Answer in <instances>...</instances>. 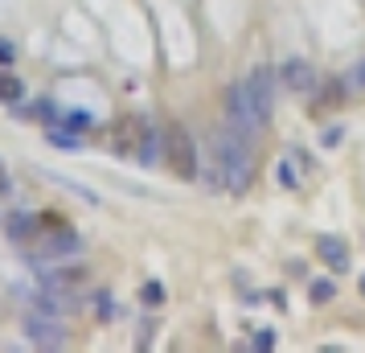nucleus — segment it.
Here are the masks:
<instances>
[{"label": "nucleus", "instance_id": "nucleus-17", "mask_svg": "<svg viewBox=\"0 0 365 353\" xmlns=\"http://www.w3.org/2000/svg\"><path fill=\"white\" fill-rule=\"evenodd\" d=\"M62 123H66V128H74V132H83V128H91V123H95V119L86 116V111H66V116H62Z\"/></svg>", "mask_w": 365, "mask_h": 353}, {"label": "nucleus", "instance_id": "nucleus-11", "mask_svg": "<svg viewBox=\"0 0 365 353\" xmlns=\"http://www.w3.org/2000/svg\"><path fill=\"white\" fill-rule=\"evenodd\" d=\"M21 95H25L21 78H13V74H0V99H4V103H17Z\"/></svg>", "mask_w": 365, "mask_h": 353}, {"label": "nucleus", "instance_id": "nucleus-5", "mask_svg": "<svg viewBox=\"0 0 365 353\" xmlns=\"http://www.w3.org/2000/svg\"><path fill=\"white\" fill-rule=\"evenodd\" d=\"M279 83L292 91V95H316L320 91V78H316V70L304 62V58H287L279 66Z\"/></svg>", "mask_w": 365, "mask_h": 353}, {"label": "nucleus", "instance_id": "nucleus-19", "mask_svg": "<svg viewBox=\"0 0 365 353\" xmlns=\"http://www.w3.org/2000/svg\"><path fill=\"white\" fill-rule=\"evenodd\" d=\"M140 296H144V304H160V300H165V287H160V284H144Z\"/></svg>", "mask_w": 365, "mask_h": 353}, {"label": "nucleus", "instance_id": "nucleus-21", "mask_svg": "<svg viewBox=\"0 0 365 353\" xmlns=\"http://www.w3.org/2000/svg\"><path fill=\"white\" fill-rule=\"evenodd\" d=\"M13 58H17V50H13V46H9V41H0V66H9V62H13Z\"/></svg>", "mask_w": 365, "mask_h": 353}, {"label": "nucleus", "instance_id": "nucleus-8", "mask_svg": "<svg viewBox=\"0 0 365 353\" xmlns=\"http://www.w3.org/2000/svg\"><path fill=\"white\" fill-rule=\"evenodd\" d=\"M41 251L50 255V259H70V255L83 251V242H78V235H74V230H58V235L46 238V247H41Z\"/></svg>", "mask_w": 365, "mask_h": 353}, {"label": "nucleus", "instance_id": "nucleus-9", "mask_svg": "<svg viewBox=\"0 0 365 353\" xmlns=\"http://www.w3.org/2000/svg\"><path fill=\"white\" fill-rule=\"evenodd\" d=\"M332 296H336V284L332 280H312V287H308V300L320 308V304H329Z\"/></svg>", "mask_w": 365, "mask_h": 353}, {"label": "nucleus", "instance_id": "nucleus-2", "mask_svg": "<svg viewBox=\"0 0 365 353\" xmlns=\"http://www.w3.org/2000/svg\"><path fill=\"white\" fill-rule=\"evenodd\" d=\"M226 123H234V128H238L242 135H250V140L267 128V119L259 116V103H255V95H250L247 78L226 91Z\"/></svg>", "mask_w": 365, "mask_h": 353}, {"label": "nucleus", "instance_id": "nucleus-18", "mask_svg": "<svg viewBox=\"0 0 365 353\" xmlns=\"http://www.w3.org/2000/svg\"><path fill=\"white\" fill-rule=\"evenodd\" d=\"M341 140H345V128H324V132H320V144H324V148H336Z\"/></svg>", "mask_w": 365, "mask_h": 353}, {"label": "nucleus", "instance_id": "nucleus-12", "mask_svg": "<svg viewBox=\"0 0 365 353\" xmlns=\"http://www.w3.org/2000/svg\"><path fill=\"white\" fill-rule=\"evenodd\" d=\"M345 91H349L345 83H332L329 91L320 95V103H316V111H324V107H336V103H341V95H345Z\"/></svg>", "mask_w": 365, "mask_h": 353}, {"label": "nucleus", "instance_id": "nucleus-14", "mask_svg": "<svg viewBox=\"0 0 365 353\" xmlns=\"http://www.w3.org/2000/svg\"><path fill=\"white\" fill-rule=\"evenodd\" d=\"M50 144H53V148H66V152L83 148V144H78V135H70V132H58V128L50 132Z\"/></svg>", "mask_w": 365, "mask_h": 353}, {"label": "nucleus", "instance_id": "nucleus-3", "mask_svg": "<svg viewBox=\"0 0 365 353\" xmlns=\"http://www.w3.org/2000/svg\"><path fill=\"white\" fill-rule=\"evenodd\" d=\"M165 165L181 181H193L197 177V144H193V135L185 132L181 123H168L165 128Z\"/></svg>", "mask_w": 365, "mask_h": 353}, {"label": "nucleus", "instance_id": "nucleus-6", "mask_svg": "<svg viewBox=\"0 0 365 353\" xmlns=\"http://www.w3.org/2000/svg\"><path fill=\"white\" fill-rule=\"evenodd\" d=\"M275 83H279V74L271 66H255L247 74V86L255 95V103H259V116L263 119H271V111H275Z\"/></svg>", "mask_w": 365, "mask_h": 353}, {"label": "nucleus", "instance_id": "nucleus-16", "mask_svg": "<svg viewBox=\"0 0 365 353\" xmlns=\"http://www.w3.org/2000/svg\"><path fill=\"white\" fill-rule=\"evenodd\" d=\"M279 185H283V189H296V185H299V173L292 168V156L279 165Z\"/></svg>", "mask_w": 365, "mask_h": 353}, {"label": "nucleus", "instance_id": "nucleus-13", "mask_svg": "<svg viewBox=\"0 0 365 353\" xmlns=\"http://www.w3.org/2000/svg\"><path fill=\"white\" fill-rule=\"evenodd\" d=\"M345 86H349V91H361V95H365V58L345 74Z\"/></svg>", "mask_w": 365, "mask_h": 353}, {"label": "nucleus", "instance_id": "nucleus-10", "mask_svg": "<svg viewBox=\"0 0 365 353\" xmlns=\"http://www.w3.org/2000/svg\"><path fill=\"white\" fill-rule=\"evenodd\" d=\"M140 144H144V148H140V160H144V165H152V160H156V156L165 152V135L148 132V135H144V140H140Z\"/></svg>", "mask_w": 365, "mask_h": 353}, {"label": "nucleus", "instance_id": "nucleus-15", "mask_svg": "<svg viewBox=\"0 0 365 353\" xmlns=\"http://www.w3.org/2000/svg\"><path fill=\"white\" fill-rule=\"evenodd\" d=\"M9 230H13V238L21 242L25 235H34V230H37V222H34V218H21V214H17V218L9 222Z\"/></svg>", "mask_w": 365, "mask_h": 353}, {"label": "nucleus", "instance_id": "nucleus-4", "mask_svg": "<svg viewBox=\"0 0 365 353\" xmlns=\"http://www.w3.org/2000/svg\"><path fill=\"white\" fill-rule=\"evenodd\" d=\"M21 324H25V337L34 341L37 349H66V341H70V333H66V324L53 317V312H25L21 317Z\"/></svg>", "mask_w": 365, "mask_h": 353}, {"label": "nucleus", "instance_id": "nucleus-1", "mask_svg": "<svg viewBox=\"0 0 365 353\" xmlns=\"http://www.w3.org/2000/svg\"><path fill=\"white\" fill-rule=\"evenodd\" d=\"M214 156H217V173L230 193H247L250 177H255V144L250 135H242L234 123L214 132Z\"/></svg>", "mask_w": 365, "mask_h": 353}, {"label": "nucleus", "instance_id": "nucleus-22", "mask_svg": "<svg viewBox=\"0 0 365 353\" xmlns=\"http://www.w3.org/2000/svg\"><path fill=\"white\" fill-rule=\"evenodd\" d=\"M361 296H365V275H361Z\"/></svg>", "mask_w": 365, "mask_h": 353}, {"label": "nucleus", "instance_id": "nucleus-7", "mask_svg": "<svg viewBox=\"0 0 365 353\" xmlns=\"http://www.w3.org/2000/svg\"><path fill=\"white\" fill-rule=\"evenodd\" d=\"M316 255H320V263H329L332 275H345L349 271V247L341 242V238L324 235L320 242H316Z\"/></svg>", "mask_w": 365, "mask_h": 353}, {"label": "nucleus", "instance_id": "nucleus-20", "mask_svg": "<svg viewBox=\"0 0 365 353\" xmlns=\"http://www.w3.org/2000/svg\"><path fill=\"white\" fill-rule=\"evenodd\" d=\"M271 345H275V333H271V329L255 333V349H271Z\"/></svg>", "mask_w": 365, "mask_h": 353}]
</instances>
